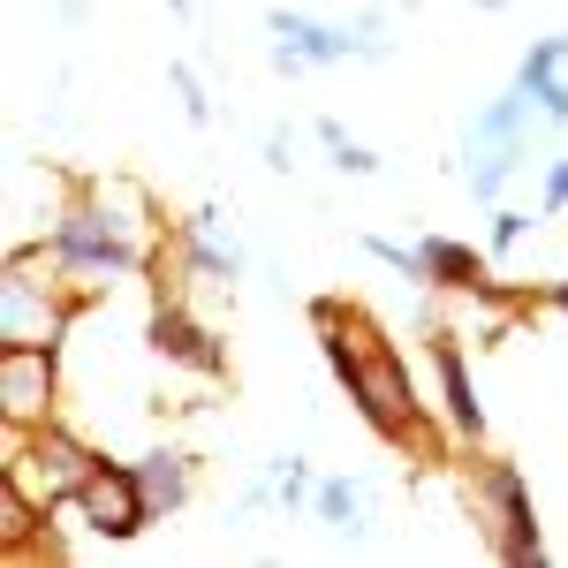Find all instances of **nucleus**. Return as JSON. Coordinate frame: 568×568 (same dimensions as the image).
Masks as SVG:
<instances>
[{
  "label": "nucleus",
  "instance_id": "f257e3e1",
  "mask_svg": "<svg viewBox=\"0 0 568 568\" xmlns=\"http://www.w3.org/2000/svg\"><path fill=\"white\" fill-rule=\"evenodd\" d=\"M311 334L334 364V379L349 394V409L387 439L394 455H417V463H439V425L433 402L417 394L409 379V356L387 342V326L372 318L364 304H342V296H318L311 304Z\"/></svg>",
  "mask_w": 568,
  "mask_h": 568
},
{
  "label": "nucleus",
  "instance_id": "f03ea898",
  "mask_svg": "<svg viewBox=\"0 0 568 568\" xmlns=\"http://www.w3.org/2000/svg\"><path fill=\"white\" fill-rule=\"evenodd\" d=\"M39 243L77 296H99L130 273H152V258H160V243L144 235V205H122V190H106V182H69V205L53 213Z\"/></svg>",
  "mask_w": 568,
  "mask_h": 568
},
{
  "label": "nucleus",
  "instance_id": "7ed1b4c3",
  "mask_svg": "<svg viewBox=\"0 0 568 568\" xmlns=\"http://www.w3.org/2000/svg\"><path fill=\"white\" fill-rule=\"evenodd\" d=\"M463 500H470V524L485 530L493 561L500 568H538L546 561V530H538V508H530V478L516 455H478L463 470Z\"/></svg>",
  "mask_w": 568,
  "mask_h": 568
},
{
  "label": "nucleus",
  "instance_id": "20e7f679",
  "mask_svg": "<svg viewBox=\"0 0 568 568\" xmlns=\"http://www.w3.org/2000/svg\"><path fill=\"white\" fill-rule=\"evenodd\" d=\"M99 470V447L91 439H77L61 417H45V425H31V433H0V478H16L39 508H77V493H84V478Z\"/></svg>",
  "mask_w": 568,
  "mask_h": 568
},
{
  "label": "nucleus",
  "instance_id": "39448f33",
  "mask_svg": "<svg viewBox=\"0 0 568 568\" xmlns=\"http://www.w3.org/2000/svg\"><path fill=\"white\" fill-rule=\"evenodd\" d=\"M77 304H84V296L53 273L45 243H16V251H8V281H0V342H39V349H61Z\"/></svg>",
  "mask_w": 568,
  "mask_h": 568
},
{
  "label": "nucleus",
  "instance_id": "423d86ee",
  "mask_svg": "<svg viewBox=\"0 0 568 568\" xmlns=\"http://www.w3.org/2000/svg\"><path fill=\"white\" fill-rule=\"evenodd\" d=\"M61 417V349L0 342V433H31Z\"/></svg>",
  "mask_w": 568,
  "mask_h": 568
},
{
  "label": "nucleus",
  "instance_id": "0eeeda50",
  "mask_svg": "<svg viewBox=\"0 0 568 568\" xmlns=\"http://www.w3.org/2000/svg\"><path fill=\"white\" fill-rule=\"evenodd\" d=\"M77 516H84V530L106 538V546H130L144 524H160V508H152V493L136 478V463H106V455H99V470H91L84 493H77Z\"/></svg>",
  "mask_w": 568,
  "mask_h": 568
},
{
  "label": "nucleus",
  "instance_id": "6e6552de",
  "mask_svg": "<svg viewBox=\"0 0 568 568\" xmlns=\"http://www.w3.org/2000/svg\"><path fill=\"white\" fill-rule=\"evenodd\" d=\"M144 342H152V356H168V364L197 372V379H227V342H220L213 326L182 304V288H175V296H152Z\"/></svg>",
  "mask_w": 568,
  "mask_h": 568
},
{
  "label": "nucleus",
  "instance_id": "1a4fd4ad",
  "mask_svg": "<svg viewBox=\"0 0 568 568\" xmlns=\"http://www.w3.org/2000/svg\"><path fill=\"white\" fill-rule=\"evenodd\" d=\"M425 342H433L439 417H447V433L463 439V447H485V402H478V379H470V356H463V334H455V326H439L433 311H425Z\"/></svg>",
  "mask_w": 568,
  "mask_h": 568
},
{
  "label": "nucleus",
  "instance_id": "9d476101",
  "mask_svg": "<svg viewBox=\"0 0 568 568\" xmlns=\"http://www.w3.org/2000/svg\"><path fill=\"white\" fill-rule=\"evenodd\" d=\"M265 31H273V69H281V77H304V69H342V61H364V53H356V31L311 23V16H296V8H265Z\"/></svg>",
  "mask_w": 568,
  "mask_h": 568
},
{
  "label": "nucleus",
  "instance_id": "9b49d317",
  "mask_svg": "<svg viewBox=\"0 0 568 568\" xmlns=\"http://www.w3.org/2000/svg\"><path fill=\"white\" fill-rule=\"evenodd\" d=\"M175 258L190 281H213V288H235L243 281V243L220 227L213 205H197L190 220H175Z\"/></svg>",
  "mask_w": 568,
  "mask_h": 568
},
{
  "label": "nucleus",
  "instance_id": "f8f14e48",
  "mask_svg": "<svg viewBox=\"0 0 568 568\" xmlns=\"http://www.w3.org/2000/svg\"><path fill=\"white\" fill-rule=\"evenodd\" d=\"M417 265H425V288L470 296V304L500 281V273H493V251H470V243H455V235H425V243H417Z\"/></svg>",
  "mask_w": 568,
  "mask_h": 568
},
{
  "label": "nucleus",
  "instance_id": "ddd939ff",
  "mask_svg": "<svg viewBox=\"0 0 568 568\" xmlns=\"http://www.w3.org/2000/svg\"><path fill=\"white\" fill-rule=\"evenodd\" d=\"M53 508H39L31 493L16 478H0V561H61V546H53Z\"/></svg>",
  "mask_w": 568,
  "mask_h": 568
},
{
  "label": "nucleus",
  "instance_id": "4468645a",
  "mask_svg": "<svg viewBox=\"0 0 568 568\" xmlns=\"http://www.w3.org/2000/svg\"><path fill=\"white\" fill-rule=\"evenodd\" d=\"M546 114H538V99H530L524 84H508L500 99H485L478 122H470V152H493V144H530V130H538Z\"/></svg>",
  "mask_w": 568,
  "mask_h": 568
},
{
  "label": "nucleus",
  "instance_id": "2eb2a0df",
  "mask_svg": "<svg viewBox=\"0 0 568 568\" xmlns=\"http://www.w3.org/2000/svg\"><path fill=\"white\" fill-rule=\"evenodd\" d=\"M568 53H561V39H538L524 53V69H516V84L538 99V114H546V130H568Z\"/></svg>",
  "mask_w": 568,
  "mask_h": 568
},
{
  "label": "nucleus",
  "instance_id": "dca6fc26",
  "mask_svg": "<svg viewBox=\"0 0 568 568\" xmlns=\"http://www.w3.org/2000/svg\"><path fill=\"white\" fill-rule=\"evenodd\" d=\"M136 478H144V493H152L160 516H175V508H190V493H197V455L152 447V455H136Z\"/></svg>",
  "mask_w": 568,
  "mask_h": 568
},
{
  "label": "nucleus",
  "instance_id": "f3484780",
  "mask_svg": "<svg viewBox=\"0 0 568 568\" xmlns=\"http://www.w3.org/2000/svg\"><path fill=\"white\" fill-rule=\"evenodd\" d=\"M311 516H318L326 530H349V538H356V530H364V516H372V493H364L356 478H318Z\"/></svg>",
  "mask_w": 568,
  "mask_h": 568
},
{
  "label": "nucleus",
  "instance_id": "a211bd4d",
  "mask_svg": "<svg viewBox=\"0 0 568 568\" xmlns=\"http://www.w3.org/2000/svg\"><path fill=\"white\" fill-rule=\"evenodd\" d=\"M530 160V144H493V152H470V197L478 205H500V190H508V175Z\"/></svg>",
  "mask_w": 568,
  "mask_h": 568
},
{
  "label": "nucleus",
  "instance_id": "6ab92c4d",
  "mask_svg": "<svg viewBox=\"0 0 568 568\" xmlns=\"http://www.w3.org/2000/svg\"><path fill=\"white\" fill-rule=\"evenodd\" d=\"M318 144L334 152V168H342V175H379V152H372V144H356L334 114H318Z\"/></svg>",
  "mask_w": 568,
  "mask_h": 568
},
{
  "label": "nucleus",
  "instance_id": "aec40b11",
  "mask_svg": "<svg viewBox=\"0 0 568 568\" xmlns=\"http://www.w3.org/2000/svg\"><path fill=\"white\" fill-rule=\"evenodd\" d=\"M364 251L387 265V273H402V281H417L425 288V265H417V243H394V235H364Z\"/></svg>",
  "mask_w": 568,
  "mask_h": 568
},
{
  "label": "nucleus",
  "instance_id": "412c9836",
  "mask_svg": "<svg viewBox=\"0 0 568 568\" xmlns=\"http://www.w3.org/2000/svg\"><path fill=\"white\" fill-rule=\"evenodd\" d=\"M168 84H175L182 114H190V122L205 130V122H213V99H205V84H197V69H190V61H175V69H168Z\"/></svg>",
  "mask_w": 568,
  "mask_h": 568
},
{
  "label": "nucleus",
  "instance_id": "4be33fe9",
  "mask_svg": "<svg viewBox=\"0 0 568 568\" xmlns=\"http://www.w3.org/2000/svg\"><path fill=\"white\" fill-rule=\"evenodd\" d=\"M273 493H281L288 508H304L311 493H318V478H311V463H304V455H281V470H273Z\"/></svg>",
  "mask_w": 568,
  "mask_h": 568
},
{
  "label": "nucleus",
  "instance_id": "5701e85b",
  "mask_svg": "<svg viewBox=\"0 0 568 568\" xmlns=\"http://www.w3.org/2000/svg\"><path fill=\"white\" fill-rule=\"evenodd\" d=\"M524 227H530V213H516V205H493V258H508V251L524 243Z\"/></svg>",
  "mask_w": 568,
  "mask_h": 568
},
{
  "label": "nucleus",
  "instance_id": "b1692460",
  "mask_svg": "<svg viewBox=\"0 0 568 568\" xmlns=\"http://www.w3.org/2000/svg\"><path fill=\"white\" fill-rule=\"evenodd\" d=\"M546 213H568V160H546V190H538Z\"/></svg>",
  "mask_w": 568,
  "mask_h": 568
},
{
  "label": "nucleus",
  "instance_id": "393cba45",
  "mask_svg": "<svg viewBox=\"0 0 568 568\" xmlns=\"http://www.w3.org/2000/svg\"><path fill=\"white\" fill-rule=\"evenodd\" d=\"M265 168H273V175H288V168H296V160H288V130L265 136Z\"/></svg>",
  "mask_w": 568,
  "mask_h": 568
},
{
  "label": "nucleus",
  "instance_id": "a878e982",
  "mask_svg": "<svg viewBox=\"0 0 568 568\" xmlns=\"http://www.w3.org/2000/svg\"><path fill=\"white\" fill-rule=\"evenodd\" d=\"M546 304H554V311L568 318V281H554V288H546Z\"/></svg>",
  "mask_w": 568,
  "mask_h": 568
},
{
  "label": "nucleus",
  "instance_id": "bb28decb",
  "mask_svg": "<svg viewBox=\"0 0 568 568\" xmlns=\"http://www.w3.org/2000/svg\"><path fill=\"white\" fill-rule=\"evenodd\" d=\"M84 8H91V0H61V16H69V23H77V16H84Z\"/></svg>",
  "mask_w": 568,
  "mask_h": 568
},
{
  "label": "nucleus",
  "instance_id": "cd10ccee",
  "mask_svg": "<svg viewBox=\"0 0 568 568\" xmlns=\"http://www.w3.org/2000/svg\"><path fill=\"white\" fill-rule=\"evenodd\" d=\"M478 8H485V16H500V8H508V0H478Z\"/></svg>",
  "mask_w": 568,
  "mask_h": 568
},
{
  "label": "nucleus",
  "instance_id": "c85d7f7f",
  "mask_svg": "<svg viewBox=\"0 0 568 568\" xmlns=\"http://www.w3.org/2000/svg\"><path fill=\"white\" fill-rule=\"evenodd\" d=\"M168 8H175V16H190V0H168Z\"/></svg>",
  "mask_w": 568,
  "mask_h": 568
},
{
  "label": "nucleus",
  "instance_id": "c756f323",
  "mask_svg": "<svg viewBox=\"0 0 568 568\" xmlns=\"http://www.w3.org/2000/svg\"><path fill=\"white\" fill-rule=\"evenodd\" d=\"M561 53H568V31H561Z\"/></svg>",
  "mask_w": 568,
  "mask_h": 568
}]
</instances>
